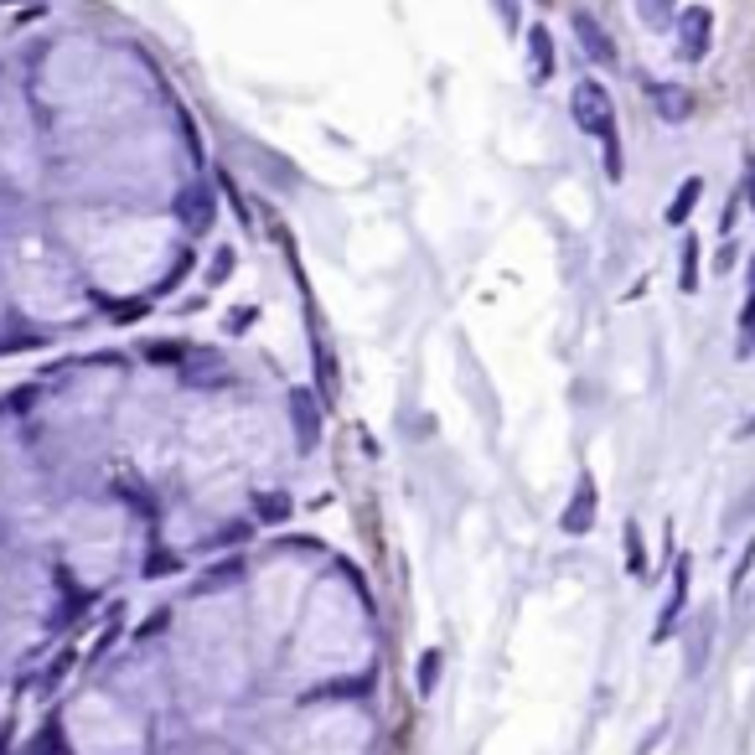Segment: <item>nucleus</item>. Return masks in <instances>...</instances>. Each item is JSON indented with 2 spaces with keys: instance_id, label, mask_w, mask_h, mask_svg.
Segmentation results:
<instances>
[{
  "instance_id": "nucleus-1",
  "label": "nucleus",
  "mask_w": 755,
  "mask_h": 755,
  "mask_svg": "<svg viewBox=\"0 0 755 755\" xmlns=\"http://www.w3.org/2000/svg\"><path fill=\"white\" fill-rule=\"evenodd\" d=\"M569 114H575V125H580L590 140H600V150H606V176L621 181L626 161H621V125H616L611 88L600 83V78H580L575 94H569Z\"/></svg>"
},
{
  "instance_id": "nucleus-2",
  "label": "nucleus",
  "mask_w": 755,
  "mask_h": 755,
  "mask_svg": "<svg viewBox=\"0 0 755 755\" xmlns=\"http://www.w3.org/2000/svg\"><path fill=\"white\" fill-rule=\"evenodd\" d=\"M673 21H678V57L683 63H704L709 42H714V11L709 6H683Z\"/></svg>"
},
{
  "instance_id": "nucleus-3",
  "label": "nucleus",
  "mask_w": 755,
  "mask_h": 755,
  "mask_svg": "<svg viewBox=\"0 0 755 755\" xmlns=\"http://www.w3.org/2000/svg\"><path fill=\"white\" fill-rule=\"evenodd\" d=\"M595 512H600V492H595V476H580L575 481V497H569V507L559 512V528L569 538H580L595 528Z\"/></svg>"
},
{
  "instance_id": "nucleus-4",
  "label": "nucleus",
  "mask_w": 755,
  "mask_h": 755,
  "mask_svg": "<svg viewBox=\"0 0 755 755\" xmlns=\"http://www.w3.org/2000/svg\"><path fill=\"white\" fill-rule=\"evenodd\" d=\"M569 26H575V37H580V47H585L590 63L616 68V42H611V32H606V26H600L590 11H575V16H569Z\"/></svg>"
},
{
  "instance_id": "nucleus-5",
  "label": "nucleus",
  "mask_w": 755,
  "mask_h": 755,
  "mask_svg": "<svg viewBox=\"0 0 755 755\" xmlns=\"http://www.w3.org/2000/svg\"><path fill=\"white\" fill-rule=\"evenodd\" d=\"M688 569H693V559H688V554H678V569H673V595H668V606H662V616H657L652 642H668L673 631H678V616H683V606H688Z\"/></svg>"
},
{
  "instance_id": "nucleus-6",
  "label": "nucleus",
  "mask_w": 755,
  "mask_h": 755,
  "mask_svg": "<svg viewBox=\"0 0 755 755\" xmlns=\"http://www.w3.org/2000/svg\"><path fill=\"white\" fill-rule=\"evenodd\" d=\"M554 73H559L554 32H549V26H528V78H533V83H549Z\"/></svg>"
},
{
  "instance_id": "nucleus-7",
  "label": "nucleus",
  "mask_w": 755,
  "mask_h": 755,
  "mask_svg": "<svg viewBox=\"0 0 755 755\" xmlns=\"http://www.w3.org/2000/svg\"><path fill=\"white\" fill-rule=\"evenodd\" d=\"M176 213L187 218V228H192V233H207V228H213V218H218V207H213V192H207L202 181H192V187L176 197Z\"/></svg>"
},
{
  "instance_id": "nucleus-8",
  "label": "nucleus",
  "mask_w": 755,
  "mask_h": 755,
  "mask_svg": "<svg viewBox=\"0 0 755 755\" xmlns=\"http://www.w3.org/2000/svg\"><path fill=\"white\" fill-rule=\"evenodd\" d=\"M290 409H295V440L311 450V445L321 440V409H316V399L306 394V388H295V394H290Z\"/></svg>"
},
{
  "instance_id": "nucleus-9",
  "label": "nucleus",
  "mask_w": 755,
  "mask_h": 755,
  "mask_svg": "<svg viewBox=\"0 0 755 755\" xmlns=\"http://www.w3.org/2000/svg\"><path fill=\"white\" fill-rule=\"evenodd\" d=\"M647 94H652V109H657L662 119H668V125H678V119H688V109H693L688 88H678V83H652Z\"/></svg>"
},
{
  "instance_id": "nucleus-10",
  "label": "nucleus",
  "mask_w": 755,
  "mask_h": 755,
  "mask_svg": "<svg viewBox=\"0 0 755 755\" xmlns=\"http://www.w3.org/2000/svg\"><path fill=\"white\" fill-rule=\"evenodd\" d=\"M699 197H704V181H699V176H688V181H683V192L668 202V213H662V218H668V228H683V223L693 218V207H699Z\"/></svg>"
},
{
  "instance_id": "nucleus-11",
  "label": "nucleus",
  "mask_w": 755,
  "mask_h": 755,
  "mask_svg": "<svg viewBox=\"0 0 755 755\" xmlns=\"http://www.w3.org/2000/svg\"><path fill=\"white\" fill-rule=\"evenodd\" d=\"M678 285H683V295L699 290V238H683V249H678Z\"/></svg>"
},
{
  "instance_id": "nucleus-12",
  "label": "nucleus",
  "mask_w": 755,
  "mask_h": 755,
  "mask_svg": "<svg viewBox=\"0 0 755 755\" xmlns=\"http://www.w3.org/2000/svg\"><path fill=\"white\" fill-rule=\"evenodd\" d=\"M740 357L755 347V254H750V280H745V306H740Z\"/></svg>"
},
{
  "instance_id": "nucleus-13",
  "label": "nucleus",
  "mask_w": 755,
  "mask_h": 755,
  "mask_svg": "<svg viewBox=\"0 0 755 755\" xmlns=\"http://www.w3.org/2000/svg\"><path fill=\"white\" fill-rule=\"evenodd\" d=\"M626 575L631 580H647V543H642L637 523H626Z\"/></svg>"
},
{
  "instance_id": "nucleus-14",
  "label": "nucleus",
  "mask_w": 755,
  "mask_h": 755,
  "mask_svg": "<svg viewBox=\"0 0 755 755\" xmlns=\"http://www.w3.org/2000/svg\"><path fill=\"white\" fill-rule=\"evenodd\" d=\"M316 383H321V399L326 404L337 399V357H331L326 342H316Z\"/></svg>"
},
{
  "instance_id": "nucleus-15",
  "label": "nucleus",
  "mask_w": 755,
  "mask_h": 755,
  "mask_svg": "<svg viewBox=\"0 0 755 755\" xmlns=\"http://www.w3.org/2000/svg\"><path fill=\"white\" fill-rule=\"evenodd\" d=\"M254 518H259V523H285V518H290V497H285V492H264V497L254 502Z\"/></svg>"
},
{
  "instance_id": "nucleus-16",
  "label": "nucleus",
  "mask_w": 755,
  "mask_h": 755,
  "mask_svg": "<svg viewBox=\"0 0 755 755\" xmlns=\"http://www.w3.org/2000/svg\"><path fill=\"white\" fill-rule=\"evenodd\" d=\"M637 11H642V21L647 26H673V16H678V0H637Z\"/></svg>"
},
{
  "instance_id": "nucleus-17",
  "label": "nucleus",
  "mask_w": 755,
  "mask_h": 755,
  "mask_svg": "<svg viewBox=\"0 0 755 755\" xmlns=\"http://www.w3.org/2000/svg\"><path fill=\"white\" fill-rule=\"evenodd\" d=\"M440 652H425L419 657V693H435V683H440Z\"/></svg>"
},
{
  "instance_id": "nucleus-18",
  "label": "nucleus",
  "mask_w": 755,
  "mask_h": 755,
  "mask_svg": "<svg viewBox=\"0 0 755 755\" xmlns=\"http://www.w3.org/2000/svg\"><path fill=\"white\" fill-rule=\"evenodd\" d=\"M750 564H755V538L745 543V554H740V564H735V580H730V590L740 595L745 590V580H750Z\"/></svg>"
},
{
  "instance_id": "nucleus-19",
  "label": "nucleus",
  "mask_w": 755,
  "mask_h": 755,
  "mask_svg": "<svg viewBox=\"0 0 755 755\" xmlns=\"http://www.w3.org/2000/svg\"><path fill=\"white\" fill-rule=\"evenodd\" d=\"M238 580V564H223V569H213V575H207L197 590H218V585H233Z\"/></svg>"
},
{
  "instance_id": "nucleus-20",
  "label": "nucleus",
  "mask_w": 755,
  "mask_h": 755,
  "mask_svg": "<svg viewBox=\"0 0 755 755\" xmlns=\"http://www.w3.org/2000/svg\"><path fill=\"white\" fill-rule=\"evenodd\" d=\"M745 202H750V213H755V156H745Z\"/></svg>"
},
{
  "instance_id": "nucleus-21",
  "label": "nucleus",
  "mask_w": 755,
  "mask_h": 755,
  "mask_svg": "<svg viewBox=\"0 0 755 755\" xmlns=\"http://www.w3.org/2000/svg\"><path fill=\"white\" fill-rule=\"evenodd\" d=\"M176 564H181V559H171V554H156V559L145 564V575H161V569H176Z\"/></svg>"
}]
</instances>
